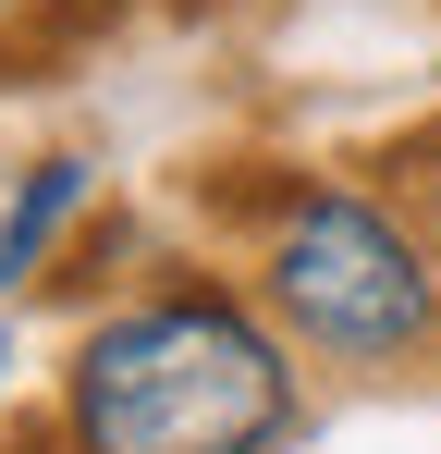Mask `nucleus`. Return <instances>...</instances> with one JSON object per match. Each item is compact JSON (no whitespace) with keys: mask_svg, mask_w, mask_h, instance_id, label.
<instances>
[{"mask_svg":"<svg viewBox=\"0 0 441 454\" xmlns=\"http://www.w3.org/2000/svg\"><path fill=\"white\" fill-rule=\"evenodd\" d=\"M62 418L74 454H270L294 430V356L245 295L172 283L74 344Z\"/></svg>","mask_w":441,"mask_h":454,"instance_id":"1","label":"nucleus"},{"mask_svg":"<svg viewBox=\"0 0 441 454\" xmlns=\"http://www.w3.org/2000/svg\"><path fill=\"white\" fill-rule=\"evenodd\" d=\"M258 283H270L294 344H319L344 369H392L441 332V258L356 184H294L270 209Z\"/></svg>","mask_w":441,"mask_h":454,"instance_id":"2","label":"nucleus"},{"mask_svg":"<svg viewBox=\"0 0 441 454\" xmlns=\"http://www.w3.org/2000/svg\"><path fill=\"white\" fill-rule=\"evenodd\" d=\"M74 209H86V160H37V184L0 209V283H37Z\"/></svg>","mask_w":441,"mask_h":454,"instance_id":"3","label":"nucleus"},{"mask_svg":"<svg viewBox=\"0 0 441 454\" xmlns=\"http://www.w3.org/2000/svg\"><path fill=\"white\" fill-rule=\"evenodd\" d=\"M429 222H441V172H429ZM429 258H441V246H429Z\"/></svg>","mask_w":441,"mask_h":454,"instance_id":"4","label":"nucleus"},{"mask_svg":"<svg viewBox=\"0 0 441 454\" xmlns=\"http://www.w3.org/2000/svg\"><path fill=\"white\" fill-rule=\"evenodd\" d=\"M0 12H25V0H0Z\"/></svg>","mask_w":441,"mask_h":454,"instance_id":"5","label":"nucleus"}]
</instances>
